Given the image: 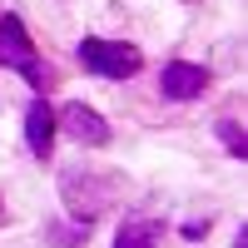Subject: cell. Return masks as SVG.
Listing matches in <instances>:
<instances>
[{"label": "cell", "instance_id": "cell-1", "mask_svg": "<svg viewBox=\"0 0 248 248\" xmlns=\"http://www.w3.org/2000/svg\"><path fill=\"white\" fill-rule=\"evenodd\" d=\"M60 199H65L75 223H94L114 199V179H99L90 169H65L60 174Z\"/></svg>", "mask_w": 248, "mask_h": 248}, {"label": "cell", "instance_id": "cell-2", "mask_svg": "<svg viewBox=\"0 0 248 248\" xmlns=\"http://www.w3.org/2000/svg\"><path fill=\"white\" fill-rule=\"evenodd\" d=\"M79 65H85L90 75H99V79H129V75H139L144 55L134 45H124V40L85 35V40H79Z\"/></svg>", "mask_w": 248, "mask_h": 248}, {"label": "cell", "instance_id": "cell-3", "mask_svg": "<svg viewBox=\"0 0 248 248\" xmlns=\"http://www.w3.org/2000/svg\"><path fill=\"white\" fill-rule=\"evenodd\" d=\"M0 65L25 75L35 90H45V70H40V55L30 45V30L20 25V15H0Z\"/></svg>", "mask_w": 248, "mask_h": 248}, {"label": "cell", "instance_id": "cell-4", "mask_svg": "<svg viewBox=\"0 0 248 248\" xmlns=\"http://www.w3.org/2000/svg\"><path fill=\"white\" fill-rule=\"evenodd\" d=\"M55 129H65L75 144H90V149H99V144H109V124H105V114L99 109H90V105H65L55 114Z\"/></svg>", "mask_w": 248, "mask_h": 248}, {"label": "cell", "instance_id": "cell-5", "mask_svg": "<svg viewBox=\"0 0 248 248\" xmlns=\"http://www.w3.org/2000/svg\"><path fill=\"white\" fill-rule=\"evenodd\" d=\"M159 90H164V99H199L203 90H209V70L189 65V60H174V65H164Z\"/></svg>", "mask_w": 248, "mask_h": 248}, {"label": "cell", "instance_id": "cell-6", "mask_svg": "<svg viewBox=\"0 0 248 248\" xmlns=\"http://www.w3.org/2000/svg\"><path fill=\"white\" fill-rule=\"evenodd\" d=\"M55 109L45 105V99H30V109H25V144H30V154L35 159H50L55 154Z\"/></svg>", "mask_w": 248, "mask_h": 248}, {"label": "cell", "instance_id": "cell-7", "mask_svg": "<svg viewBox=\"0 0 248 248\" xmlns=\"http://www.w3.org/2000/svg\"><path fill=\"white\" fill-rule=\"evenodd\" d=\"M159 243H164V223L159 218H129L114 233V248H159Z\"/></svg>", "mask_w": 248, "mask_h": 248}, {"label": "cell", "instance_id": "cell-8", "mask_svg": "<svg viewBox=\"0 0 248 248\" xmlns=\"http://www.w3.org/2000/svg\"><path fill=\"white\" fill-rule=\"evenodd\" d=\"M214 129H218V139H223V149H229L233 159H248V134L238 129V119H218Z\"/></svg>", "mask_w": 248, "mask_h": 248}, {"label": "cell", "instance_id": "cell-9", "mask_svg": "<svg viewBox=\"0 0 248 248\" xmlns=\"http://www.w3.org/2000/svg\"><path fill=\"white\" fill-rule=\"evenodd\" d=\"M85 233H90V223H75V229H60V223H55V229H50L55 248H79V238H85Z\"/></svg>", "mask_w": 248, "mask_h": 248}, {"label": "cell", "instance_id": "cell-10", "mask_svg": "<svg viewBox=\"0 0 248 248\" xmlns=\"http://www.w3.org/2000/svg\"><path fill=\"white\" fill-rule=\"evenodd\" d=\"M203 233H209V218H189L184 223V238H203Z\"/></svg>", "mask_w": 248, "mask_h": 248}, {"label": "cell", "instance_id": "cell-11", "mask_svg": "<svg viewBox=\"0 0 248 248\" xmlns=\"http://www.w3.org/2000/svg\"><path fill=\"white\" fill-rule=\"evenodd\" d=\"M233 248H248V223L238 229V238H233Z\"/></svg>", "mask_w": 248, "mask_h": 248}]
</instances>
